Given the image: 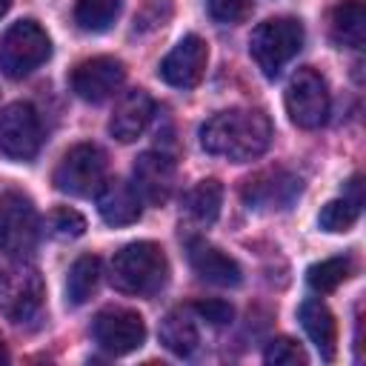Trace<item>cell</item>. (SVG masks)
<instances>
[{"mask_svg":"<svg viewBox=\"0 0 366 366\" xmlns=\"http://www.w3.org/2000/svg\"><path fill=\"white\" fill-rule=\"evenodd\" d=\"M272 143V123L257 109H229L217 112L200 126V146L234 163L260 157Z\"/></svg>","mask_w":366,"mask_h":366,"instance_id":"6da1fadb","label":"cell"},{"mask_svg":"<svg viewBox=\"0 0 366 366\" xmlns=\"http://www.w3.org/2000/svg\"><path fill=\"white\" fill-rule=\"evenodd\" d=\"M169 277V260L163 249L152 240H137L114 252L109 266V280L123 295L152 297L166 286Z\"/></svg>","mask_w":366,"mask_h":366,"instance_id":"7a4b0ae2","label":"cell"},{"mask_svg":"<svg viewBox=\"0 0 366 366\" xmlns=\"http://www.w3.org/2000/svg\"><path fill=\"white\" fill-rule=\"evenodd\" d=\"M303 26L295 17H274L260 23L249 37V51L263 77H277L280 69L300 51Z\"/></svg>","mask_w":366,"mask_h":366,"instance_id":"3957f363","label":"cell"},{"mask_svg":"<svg viewBox=\"0 0 366 366\" xmlns=\"http://www.w3.org/2000/svg\"><path fill=\"white\" fill-rule=\"evenodd\" d=\"M51 54V40L34 20H17L0 40V69L6 77L20 80L40 69Z\"/></svg>","mask_w":366,"mask_h":366,"instance_id":"277c9868","label":"cell"},{"mask_svg":"<svg viewBox=\"0 0 366 366\" xmlns=\"http://www.w3.org/2000/svg\"><path fill=\"white\" fill-rule=\"evenodd\" d=\"M40 220L31 200L20 192L0 194V252L11 260H23L34 252Z\"/></svg>","mask_w":366,"mask_h":366,"instance_id":"5b68a950","label":"cell"},{"mask_svg":"<svg viewBox=\"0 0 366 366\" xmlns=\"http://www.w3.org/2000/svg\"><path fill=\"white\" fill-rule=\"evenodd\" d=\"M51 180L57 186V192H63V194H71V197L94 194L100 189V183L106 180V154H103V149L94 146V143L71 146L60 157Z\"/></svg>","mask_w":366,"mask_h":366,"instance_id":"8992f818","label":"cell"},{"mask_svg":"<svg viewBox=\"0 0 366 366\" xmlns=\"http://www.w3.org/2000/svg\"><path fill=\"white\" fill-rule=\"evenodd\" d=\"M286 112L297 129H317L329 114V89L315 69H297L286 86Z\"/></svg>","mask_w":366,"mask_h":366,"instance_id":"52a82bcc","label":"cell"},{"mask_svg":"<svg viewBox=\"0 0 366 366\" xmlns=\"http://www.w3.org/2000/svg\"><path fill=\"white\" fill-rule=\"evenodd\" d=\"M92 337L94 343L106 352V355H129L134 349L143 346L146 340V323L137 312L132 309H120V306H109L100 309L92 320Z\"/></svg>","mask_w":366,"mask_h":366,"instance_id":"ba28073f","label":"cell"},{"mask_svg":"<svg viewBox=\"0 0 366 366\" xmlns=\"http://www.w3.org/2000/svg\"><path fill=\"white\" fill-rule=\"evenodd\" d=\"M43 277L34 266H11L0 274V312L11 323H26L40 312Z\"/></svg>","mask_w":366,"mask_h":366,"instance_id":"9c48e42d","label":"cell"},{"mask_svg":"<svg viewBox=\"0 0 366 366\" xmlns=\"http://www.w3.org/2000/svg\"><path fill=\"white\" fill-rule=\"evenodd\" d=\"M40 140V117L34 106L17 100L0 112V154L9 160H31Z\"/></svg>","mask_w":366,"mask_h":366,"instance_id":"30bf717a","label":"cell"},{"mask_svg":"<svg viewBox=\"0 0 366 366\" xmlns=\"http://www.w3.org/2000/svg\"><path fill=\"white\" fill-rule=\"evenodd\" d=\"M243 203L254 212H277L289 209L300 194V177L286 169H263L243 183Z\"/></svg>","mask_w":366,"mask_h":366,"instance_id":"8fae6325","label":"cell"},{"mask_svg":"<svg viewBox=\"0 0 366 366\" xmlns=\"http://www.w3.org/2000/svg\"><path fill=\"white\" fill-rule=\"evenodd\" d=\"M126 80V66L117 57H89L71 71V92L86 103L109 100Z\"/></svg>","mask_w":366,"mask_h":366,"instance_id":"7c38bea8","label":"cell"},{"mask_svg":"<svg viewBox=\"0 0 366 366\" xmlns=\"http://www.w3.org/2000/svg\"><path fill=\"white\" fill-rule=\"evenodd\" d=\"M209 63V46L197 34H186L163 60H160V77L174 89H192L200 83Z\"/></svg>","mask_w":366,"mask_h":366,"instance_id":"4fadbf2b","label":"cell"},{"mask_svg":"<svg viewBox=\"0 0 366 366\" xmlns=\"http://www.w3.org/2000/svg\"><path fill=\"white\" fill-rule=\"evenodd\" d=\"M134 192L152 206H163L174 192V160L163 152H143L132 169Z\"/></svg>","mask_w":366,"mask_h":366,"instance_id":"5bb4252c","label":"cell"},{"mask_svg":"<svg viewBox=\"0 0 366 366\" xmlns=\"http://www.w3.org/2000/svg\"><path fill=\"white\" fill-rule=\"evenodd\" d=\"M186 254H189V266L194 269V274L200 280H206L212 286H220V289L240 286V280H243L240 266L226 252H220L217 246H212L200 237H192L189 246H186Z\"/></svg>","mask_w":366,"mask_h":366,"instance_id":"9a60e30c","label":"cell"},{"mask_svg":"<svg viewBox=\"0 0 366 366\" xmlns=\"http://www.w3.org/2000/svg\"><path fill=\"white\" fill-rule=\"evenodd\" d=\"M152 114H154V100L149 97V92L132 89L117 100V106L109 117V132L120 143H132L146 132Z\"/></svg>","mask_w":366,"mask_h":366,"instance_id":"2e32d148","label":"cell"},{"mask_svg":"<svg viewBox=\"0 0 366 366\" xmlns=\"http://www.w3.org/2000/svg\"><path fill=\"white\" fill-rule=\"evenodd\" d=\"M97 200V212L103 217V223L109 226H129L140 217V194L134 192L132 183H126L123 177H109L100 183V189L94 192Z\"/></svg>","mask_w":366,"mask_h":366,"instance_id":"e0dca14e","label":"cell"},{"mask_svg":"<svg viewBox=\"0 0 366 366\" xmlns=\"http://www.w3.org/2000/svg\"><path fill=\"white\" fill-rule=\"evenodd\" d=\"M297 317H300V326H303L306 337L320 352V357L332 360L335 349H337V323H335V315L329 312V306L323 300L306 297L297 309Z\"/></svg>","mask_w":366,"mask_h":366,"instance_id":"ac0fdd59","label":"cell"},{"mask_svg":"<svg viewBox=\"0 0 366 366\" xmlns=\"http://www.w3.org/2000/svg\"><path fill=\"white\" fill-rule=\"evenodd\" d=\"M332 40L343 49H360L366 40V6L363 0H340L332 9Z\"/></svg>","mask_w":366,"mask_h":366,"instance_id":"d6986e66","label":"cell"},{"mask_svg":"<svg viewBox=\"0 0 366 366\" xmlns=\"http://www.w3.org/2000/svg\"><path fill=\"white\" fill-rule=\"evenodd\" d=\"M160 343L177 357H189L197 349L200 335H197V323L192 317V309H172L160 320Z\"/></svg>","mask_w":366,"mask_h":366,"instance_id":"ffe728a7","label":"cell"},{"mask_svg":"<svg viewBox=\"0 0 366 366\" xmlns=\"http://www.w3.org/2000/svg\"><path fill=\"white\" fill-rule=\"evenodd\" d=\"M220 203H223V186L214 177H206L200 183H194L186 197H183V212L197 223V226H212L220 214Z\"/></svg>","mask_w":366,"mask_h":366,"instance_id":"44dd1931","label":"cell"},{"mask_svg":"<svg viewBox=\"0 0 366 366\" xmlns=\"http://www.w3.org/2000/svg\"><path fill=\"white\" fill-rule=\"evenodd\" d=\"M100 274H103L100 272V257H94V254L77 257L69 269V277H66V303L69 306H83L94 295V289L100 283Z\"/></svg>","mask_w":366,"mask_h":366,"instance_id":"7402d4cb","label":"cell"},{"mask_svg":"<svg viewBox=\"0 0 366 366\" xmlns=\"http://www.w3.org/2000/svg\"><path fill=\"white\" fill-rule=\"evenodd\" d=\"M117 14H120V0H77L74 3V23L92 34L112 29Z\"/></svg>","mask_w":366,"mask_h":366,"instance_id":"603a6c76","label":"cell"},{"mask_svg":"<svg viewBox=\"0 0 366 366\" xmlns=\"http://www.w3.org/2000/svg\"><path fill=\"white\" fill-rule=\"evenodd\" d=\"M349 260L346 257H329V260H320L315 266H309L306 272V280L315 292H335L346 277H349Z\"/></svg>","mask_w":366,"mask_h":366,"instance_id":"cb8c5ba5","label":"cell"},{"mask_svg":"<svg viewBox=\"0 0 366 366\" xmlns=\"http://www.w3.org/2000/svg\"><path fill=\"white\" fill-rule=\"evenodd\" d=\"M357 214H360V206L352 203L349 197H340V200H329L320 214H317V223L320 229L326 232H349L355 223H357Z\"/></svg>","mask_w":366,"mask_h":366,"instance_id":"d4e9b609","label":"cell"},{"mask_svg":"<svg viewBox=\"0 0 366 366\" xmlns=\"http://www.w3.org/2000/svg\"><path fill=\"white\" fill-rule=\"evenodd\" d=\"M263 360L274 363V366H297V363H306V352L292 337H274V340H269Z\"/></svg>","mask_w":366,"mask_h":366,"instance_id":"484cf974","label":"cell"},{"mask_svg":"<svg viewBox=\"0 0 366 366\" xmlns=\"http://www.w3.org/2000/svg\"><path fill=\"white\" fill-rule=\"evenodd\" d=\"M49 229H51V234L71 240V237H80L86 232V217L69 206H60L49 214Z\"/></svg>","mask_w":366,"mask_h":366,"instance_id":"4316f807","label":"cell"},{"mask_svg":"<svg viewBox=\"0 0 366 366\" xmlns=\"http://www.w3.org/2000/svg\"><path fill=\"white\" fill-rule=\"evenodd\" d=\"M209 14L217 23H243L252 11V0H206Z\"/></svg>","mask_w":366,"mask_h":366,"instance_id":"83f0119b","label":"cell"},{"mask_svg":"<svg viewBox=\"0 0 366 366\" xmlns=\"http://www.w3.org/2000/svg\"><path fill=\"white\" fill-rule=\"evenodd\" d=\"M192 312H197V317L212 326H226L234 317V309L226 300H200L192 306Z\"/></svg>","mask_w":366,"mask_h":366,"instance_id":"f1b7e54d","label":"cell"},{"mask_svg":"<svg viewBox=\"0 0 366 366\" xmlns=\"http://www.w3.org/2000/svg\"><path fill=\"white\" fill-rule=\"evenodd\" d=\"M9 9H11V0H0V17H3Z\"/></svg>","mask_w":366,"mask_h":366,"instance_id":"f546056e","label":"cell"},{"mask_svg":"<svg viewBox=\"0 0 366 366\" xmlns=\"http://www.w3.org/2000/svg\"><path fill=\"white\" fill-rule=\"evenodd\" d=\"M0 363H9V352H6V346L0 343Z\"/></svg>","mask_w":366,"mask_h":366,"instance_id":"4dcf8cb0","label":"cell"}]
</instances>
